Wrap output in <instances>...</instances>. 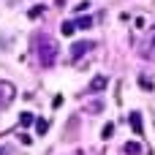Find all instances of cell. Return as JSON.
<instances>
[{"instance_id":"obj_1","label":"cell","mask_w":155,"mask_h":155,"mask_svg":"<svg viewBox=\"0 0 155 155\" xmlns=\"http://www.w3.org/2000/svg\"><path fill=\"white\" fill-rule=\"evenodd\" d=\"M33 49H35L38 63L44 68L54 65V60H57V41H52L46 33H38V35H33Z\"/></svg>"},{"instance_id":"obj_2","label":"cell","mask_w":155,"mask_h":155,"mask_svg":"<svg viewBox=\"0 0 155 155\" xmlns=\"http://www.w3.org/2000/svg\"><path fill=\"white\" fill-rule=\"evenodd\" d=\"M139 54H142L144 60H155V30L139 44Z\"/></svg>"},{"instance_id":"obj_3","label":"cell","mask_w":155,"mask_h":155,"mask_svg":"<svg viewBox=\"0 0 155 155\" xmlns=\"http://www.w3.org/2000/svg\"><path fill=\"white\" fill-rule=\"evenodd\" d=\"M16 95V87L11 82H0V106H8Z\"/></svg>"},{"instance_id":"obj_4","label":"cell","mask_w":155,"mask_h":155,"mask_svg":"<svg viewBox=\"0 0 155 155\" xmlns=\"http://www.w3.org/2000/svg\"><path fill=\"white\" fill-rule=\"evenodd\" d=\"M90 49H93V41H76V44L71 46V60L76 63V60H79L84 52H90Z\"/></svg>"},{"instance_id":"obj_5","label":"cell","mask_w":155,"mask_h":155,"mask_svg":"<svg viewBox=\"0 0 155 155\" xmlns=\"http://www.w3.org/2000/svg\"><path fill=\"white\" fill-rule=\"evenodd\" d=\"M128 123H131V128H134L136 134L144 131V128H142V114H139V112H131V114H128Z\"/></svg>"},{"instance_id":"obj_6","label":"cell","mask_w":155,"mask_h":155,"mask_svg":"<svg viewBox=\"0 0 155 155\" xmlns=\"http://www.w3.org/2000/svg\"><path fill=\"white\" fill-rule=\"evenodd\" d=\"M74 25H76V30H87V27H93V16H79Z\"/></svg>"},{"instance_id":"obj_7","label":"cell","mask_w":155,"mask_h":155,"mask_svg":"<svg viewBox=\"0 0 155 155\" xmlns=\"http://www.w3.org/2000/svg\"><path fill=\"white\" fill-rule=\"evenodd\" d=\"M104 87H106V76H95V79L90 82V90H95V93L104 90Z\"/></svg>"},{"instance_id":"obj_8","label":"cell","mask_w":155,"mask_h":155,"mask_svg":"<svg viewBox=\"0 0 155 155\" xmlns=\"http://www.w3.org/2000/svg\"><path fill=\"white\" fill-rule=\"evenodd\" d=\"M35 131H38V134H41V136H44V134H46V131H49V123H46V120H44V117H38V120H35Z\"/></svg>"},{"instance_id":"obj_9","label":"cell","mask_w":155,"mask_h":155,"mask_svg":"<svg viewBox=\"0 0 155 155\" xmlns=\"http://www.w3.org/2000/svg\"><path fill=\"white\" fill-rule=\"evenodd\" d=\"M125 153H128V155H139V153H142V144H136V142H128V144H125Z\"/></svg>"},{"instance_id":"obj_10","label":"cell","mask_w":155,"mask_h":155,"mask_svg":"<svg viewBox=\"0 0 155 155\" xmlns=\"http://www.w3.org/2000/svg\"><path fill=\"white\" fill-rule=\"evenodd\" d=\"M30 123H35V117H33L30 112H22V114H19V125H30Z\"/></svg>"},{"instance_id":"obj_11","label":"cell","mask_w":155,"mask_h":155,"mask_svg":"<svg viewBox=\"0 0 155 155\" xmlns=\"http://www.w3.org/2000/svg\"><path fill=\"white\" fill-rule=\"evenodd\" d=\"M60 30H63V35H74L76 25H74V22H63V27H60Z\"/></svg>"},{"instance_id":"obj_12","label":"cell","mask_w":155,"mask_h":155,"mask_svg":"<svg viewBox=\"0 0 155 155\" xmlns=\"http://www.w3.org/2000/svg\"><path fill=\"white\" fill-rule=\"evenodd\" d=\"M112 134H114V123H106V125H104V131H101V136H104V139H109Z\"/></svg>"},{"instance_id":"obj_13","label":"cell","mask_w":155,"mask_h":155,"mask_svg":"<svg viewBox=\"0 0 155 155\" xmlns=\"http://www.w3.org/2000/svg\"><path fill=\"white\" fill-rule=\"evenodd\" d=\"M41 14H44V5H33L27 16H30V19H35V16H41Z\"/></svg>"},{"instance_id":"obj_14","label":"cell","mask_w":155,"mask_h":155,"mask_svg":"<svg viewBox=\"0 0 155 155\" xmlns=\"http://www.w3.org/2000/svg\"><path fill=\"white\" fill-rule=\"evenodd\" d=\"M139 84H142V90H153V82H150V76H142V79H139Z\"/></svg>"},{"instance_id":"obj_15","label":"cell","mask_w":155,"mask_h":155,"mask_svg":"<svg viewBox=\"0 0 155 155\" xmlns=\"http://www.w3.org/2000/svg\"><path fill=\"white\" fill-rule=\"evenodd\" d=\"M101 109H104V104H101V101H95V104H90V112H93V114H98Z\"/></svg>"},{"instance_id":"obj_16","label":"cell","mask_w":155,"mask_h":155,"mask_svg":"<svg viewBox=\"0 0 155 155\" xmlns=\"http://www.w3.org/2000/svg\"><path fill=\"white\" fill-rule=\"evenodd\" d=\"M8 153H11L8 147H0V155H8Z\"/></svg>"}]
</instances>
